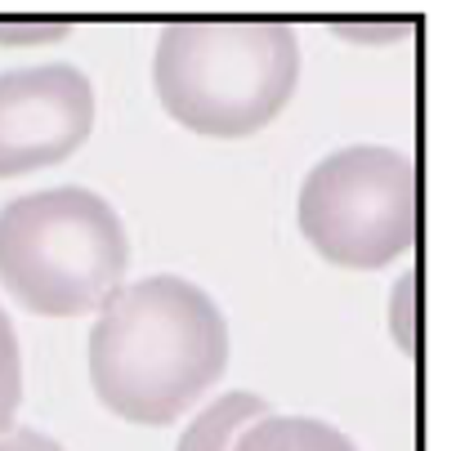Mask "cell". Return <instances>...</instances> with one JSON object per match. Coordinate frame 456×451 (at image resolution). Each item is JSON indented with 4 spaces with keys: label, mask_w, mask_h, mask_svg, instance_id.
I'll return each mask as SVG.
<instances>
[{
    "label": "cell",
    "mask_w": 456,
    "mask_h": 451,
    "mask_svg": "<svg viewBox=\"0 0 456 451\" xmlns=\"http://www.w3.org/2000/svg\"><path fill=\"white\" fill-rule=\"evenodd\" d=\"M90 384L130 424H175L228 366V322L183 278L121 286L90 331Z\"/></svg>",
    "instance_id": "1"
},
{
    "label": "cell",
    "mask_w": 456,
    "mask_h": 451,
    "mask_svg": "<svg viewBox=\"0 0 456 451\" xmlns=\"http://www.w3.org/2000/svg\"><path fill=\"white\" fill-rule=\"evenodd\" d=\"M152 85L192 134L247 139L300 85V41L282 19H170L157 36Z\"/></svg>",
    "instance_id": "2"
},
{
    "label": "cell",
    "mask_w": 456,
    "mask_h": 451,
    "mask_svg": "<svg viewBox=\"0 0 456 451\" xmlns=\"http://www.w3.org/2000/svg\"><path fill=\"white\" fill-rule=\"evenodd\" d=\"M126 264L121 214L90 188H45L0 210V286L41 318L103 309Z\"/></svg>",
    "instance_id": "3"
},
{
    "label": "cell",
    "mask_w": 456,
    "mask_h": 451,
    "mask_svg": "<svg viewBox=\"0 0 456 451\" xmlns=\"http://www.w3.org/2000/svg\"><path fill=\"white\" fill-rule=\"evenodd\" d=\"M305 242L336 269L376 273L416 238V170L394 148H340L322 157L296 201Z\"/></svg>",
    "instance_id": "4"
},
{
    "label": "cell",
    "mask_w": 456,
    "mask_h": 451,
    "mask_svg": "<svg viewBox=\"0 0 456 451\" xmlns=\"http://www.w3.org/2000/svg\"><path fill=\"white\" fill-rule=\"evenodd\" d=\"M94 130V90L72 63L0 72V179L68 161Z\"/></svg>",
    "instance_id": "5"
},
{
    "label": "cell",
    "mask_w": 456,
    "mask_h": 451,
    "mask_svg": "<svg viewBox=\"0 0 456 451\" xmlns=\"http://www.w3.org/2000/svg\"><path fill=\"white\" fill-rule=\"evenodd\" d=\"M265 415H273V407L260 393H224L188 420V429L179 433V451H233L238 438Z\"/></svg>",
    "instance_id": "6"
},
{
    "label": "cell",
    "mask_w": 456,
    "mask_h": 451,
    "mask_svg": "<svg viewBox=\"0 0 456 451\" xmlns=\"http://www.w3.org/2000/svg\"><path fill=\"white\" fill-rule=\"evenodd\" d=\"M233 451H358L340 429L314 415H265L256 420Z\"/></svg>",
    "instance_id": "7"
},
{
    "label": "cell",
    "mask_w": 456,
    "mask_h": 451,
    "mask_svg": "<svg viewBox=\"0 0 456 451\" xmlns=\"http://www.w3.org/2000/svg\"><path fill=\"white\" fill-rule=\"evenodd\" d=\"M23 402V358H19V340H14V322L0 309V433L14 429Z\"/></svg>",
    "instance_id": "8"
},
{
    "label": "cell",
    "mask_w": 456,
    "mask_h": 451,
    "mask_svg": "<svg viewBox=\"0 0 456 451\" xmlns=\"http://www.w3.org/2000/svg\"><path fill=\"white\" fill-rule=\"evenodd\" d=\"M63 36H72V23L68 19H14V23H0V45H14V50L54 45Z\"/></svg>",
    "instance_id": "9"
},
{
    "label": "cell",
    "mask_w": 456,
    "mask_h": 451,
    "mask_svg": "<svg viewBox=\"0 0 456 451\" xmlns=\"http://www.w3.org/2000/svg\"><path fill=\"white\" fill-rule=\"evenodd\" d=\"M327 28H331V36L354 41V45H385V41H403L411 32V23H398V19H376V23H367V19H336Z\"/></svg>",
    "instance_id": "10"
},
{
    "label": "cell",
    "mask_w": 456,
    "mask_h": 451,
    "mask_svg": "<svg viewBox=\"0 0 456 451\" xmlns=\"http://www.w3.org/2000/svg\"><path fill=\"white\" fill-rule=\"evenodd\" d=\"M394 340H398L403 353H407L411 340H416V331H411V278L398 282V291H394Z\"/></svg>",
    "instance_id": "11"
},
{
    "label": "cell",
    "mask_w": 456,
    "mask_h": 451,
    "mask_svg": "<svg viewBox=\"0 0 456 451\" xmlns=\"http://www.w3.org/2000/svg\"><path fill=\"white\" fill-rule=\"evenodd\" d=\"M0 451H63V447L37 429H10V433H0Z\"/></svg>",
    "instance_id": "12"
}]
</instances>
